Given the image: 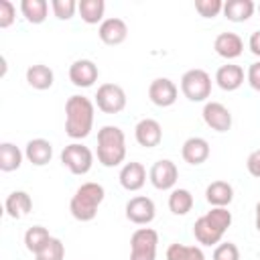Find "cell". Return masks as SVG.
Returning <instances> with one entry per match:
<instances>
[{
	"mask_svg": "<svg viewBox=\"0 0 260 260\" xmlns=\"http://www.w3.org/2000/svg\"><path fill=\"white\" fill-rule=\"evenodd\" d=\"M16 18V8L10 0H0V28H8Z\"/></svg>",
	"mask_w": 260,
	"mask_h": 260,
	"instance_id": "d590c367",
	"label": "cell"
},
{
	"mask_svg": "<svg viewBox=\"0 0 260 260\" xmlns=\"http://www.w3.org/2000/svg\"><path fill=\"white\" fill-rule=\"evenodd\" d=\"M158 234L152 228H138L130 238V260H154Z\"/></svg>",
	"mask_w": 260,
	"mask_h": 260,
	"instance_id": "5b68a950",
	"label": "cell"
},
{
	"mask_svg": "<svg viewBox=\"0 0 260 260\" xmlns=\"http://www.w3.org/2000/svg\"><path fill=\"white\" fill-rule=\"evenodd\" d=\"M55 81V73L51 67L43 65V63H37V65H30L26 69V83L32 87V89H49Z\"/></svg>",
	"mask_w": 260,
	"mask_h": 260,
	"instance_id": "603a6c76",
	"label": "cell"
},
{
	"mask_svg": "<svg viewBox=\"0 0 260 260\" xmlns=\"http://www.w3.org/2000/svg\"><path fill=\"white\" fill-rule=\"evenodd\" d=\"M134 138L144 148H154L162 140V128L154 118H142L134 126Z\"/></svg>",
	"mask_w": 260,
	"mask_h": 260,
	"instance_id": "4fadbf2b",
	"label": "cell"
},
{
	"mask_svg": "<svg viewBox=\"0 0 260 260\" xmlns=\"http://www.w3.org/2000/svg\"><path fill=\"white\" fill-rule=\"evenodd\" d=\"M169 209L175 215H187L193 209V195L189 189H173L169 195Z\"/></svg>",
	"mask_w": 260,
	"mask_h": 260,
	"instance_id": "83f0119b",
	"label": "cell"
},
{
	"mask_svg": "<svg viewBox=\"0 0 260 260\" xmlns=\"http://www.w3.org/2000/svg\"><path fill=\"white\" fill-rule=\"evenodd\" d=\"M213 225H217L221 232H225L230 225H232V211H228V207H211L207 213H205Z\"/></svg>",
	"mask_w": 260,
	"mask_h": 260,
	"instance_id": "836d02e7",
	"label": "cell"
},
{
	"mask_svg": "<svg viewBox=\"0 0 260 260\" xmlns=\"http://www.w3.org/2000/svg\"><path fill=\"white\" fill-rule=\"evenodd\" d=\"M225 232H221L217 225H213V221L207 215H201L195 223H193V236L201 246H215L221 242Z\"/></svg>",
	"mask_w": 260,
	"mask_h": 260,
	"instance_id": "e0dca14e",
	"label": "cell"
},
{
	"mask_svg": "<svg viewBox=\"0 0 260 260\" xmlns=\"http://www.w3.org/2000/svg\"><path fill=\"white\" fill-rule=\"evenodd\" d=\"M181 91L189 102H205L211 95V77L205 69H189L181 77Z\"/></svg>",
	"mask_w": 260,
	"mask_h": 260,
	"instance_id": "277c9868",
	"label": "cell"
},
{
	"mask_svg": "<svg viewBox=\"0 0 260 260\" xmlns=\"http://www.w3.org/2000/svg\"><path fill=\"white\" fill-rule=\"evenodd\" d=\"M181 156L189 165H201L209 158V142L201 136H191L181 146Z\"/></svg>",
	"mask_w": 260,
	"mask_h": 260,
	"instance_id": "9a60e30c",
	"label": "cell"
},
{
	"mask_svg": "<svg viewBox=\"0 0 260 260\" xmlns=\"http://www.w3.org/2000/svg\"><path fill=\"white\" fill-rule=\"evenodd\" d=\"M126 158V136L118 126H102L98 130V162L118 167Z\"/></svg>",
	"mask_w": 260,
	"mask_h": 260,
	"instance_id": "3957f363",
	"label": "cell"
},
{
	"mask_svg": "<svg viewBox=\"0 0 260 260\" xmlns=\"http://www.w3.org/2000/svg\"><path fill=\"white\" fill-rule=\"evenodd\" d=\"M22 156H24V152L16 144L2 142L0 144V171H4V173L16 171L22 165Z\"/></svg>",
	"mask_w": 260,
	"mask_h": 260,
	"instance_id": "484cf974",
	"label": "cell"
},
{
	"mask_svg": "<svg viewBox=\"0 0 260 260\" xmlns=\"http://www.w3.org/2000/svg\"><path fill=\"white\" fill-rule=\"evenodd\" d=\"M124 211H126L128 221H132L136 225H148L156 215L154 201L150 197H146V195H136V197L128 199Z\"/></svg>",
	"mask_w": 260,
	"mask_h": 260,
	"instance_id": "9c48e42d",
	"label": "cell"
},
{
	"mask_svg": "<svg viewBox=\"0 0 260 260\" xmlns=\"http://www.w3.org/2000/svg\"><path fill=\"white\" fill-rule=\"evenodd\" d=\"M195 10L203 18H213L223 10V2L221 0H195Z\"/></svg>",
	"mask_w": 260,
	"mask_h": 260,
	"instance_id": "d6a6232c",
	"label": "cell"
},
{
	"mask_svg": "<svg viewBox=\"0 0 260 260\" xmlns=\"http://www.w3.org/2000/svg\"><path fill=\"white\" fill-rule=\"evenodd\" d=\"M205 199L211 207H228L234 199V187L228 181H213L205 189Z\"/></svg>",
	"mask_w": 260,
	"mask_h": 260,
	"instance_id": "44dd1931",
	"label": "cell"
},
{
	"mask_svg": "<svg viewBox=\"0 0 260 260\" xmlns=\"http://www.w3.org/2000/svg\"><path fill=\"white\" fill-rule=\"evenodd\" d=\"M254 223H256V230L260 232V201L256 203V219H254Z\"/></svg>",
	"mask_w": 260,
	"mask_h": 260,
	"instance_id": "ab89813d",
	"label": "cell"
},
{
	"mask_svg": "<svg viewBox=\"0 0 260 260\" xmlns=\"http://www.w3.org/2000/svg\"><path fill=\"white\" fill-rule=\"evenodd\" d=\"M98 65L91 59H77L69 65V79L75 87H91L98 81Z\"/></svg>",
	"mask_w": 260,
	"mask_h": 260,
	"instance_id": "7c38bea8",
	"label": "cell"
},
{
	"mask_svg": "<svg viewBox=\"0 0 260 260\" xmlns=\"http://www.w3.org/2000/svg\"><path fill=\"white\" fill-rule=\"evenodd\" d=\"M37 260H63L65 258V246L59 238H51L37 254H35Z\"/></svg>",
	"mask_w": 260,
	"mask_h": 260,
	"instance_id": "4dcf8cb0",
	"label": "cell"
},
{
	"mask_svg": "<svg viewBox=\"0 0 260 260\" xmlns=\"http://www.w3.org/2000/svg\"><path fill=\"white\" fill-rule=\"evenodd\" d=\"M213 49L223 59H236L244 51V41L236 32H219L213 41Z\"/></svg>",
	"mask_w": 260,
	"mask_h": 260,
	"instance_id": "ac0fdd59",
	"label": "cell"
},
{
	"mask_svg": "<svg viewBox=\"0 0 260 260\" xmlns=\"http://www.w3.org/2000/svg\"><path fill=\"white\" fill-rule=\"evenodd\" d=\"M177 95H179V89H177L175 81H171L169 77H156L148 85V98L158 108L173 106L177 102Z\"/></svg>",
	"mask_w": 260,
	"mask_h": 260,
	"instance_id": "30bf717a",
	"label": "cell"
},
{
	"mask_svg": "<svg viewBox=\"0 0 260 260\" xmlns=\"http://www.w3.org/2000/svg\"><path fill=\"white\" fill-rule=\"evenodd\" d=\"M248 47H250V51H252L256 57H260V30H254V32L250 35Z\"/></svg>",
	"mask_w": 260,
	"mask_h": 260,
	"instance_id": "f35d334b",
	"label": "cell"
},
{
	"mask_svg": "<svg viewBox=\"0 0 260 260\" xmlns=\"http://www.w3.org/2000/svg\"><path fill=\"white\" fill-rule=\"evenodd\" d=\"M213 260H240V250L234 242H221L213 250Z\"/></svg>",
	"mask_w": 260,
	"mask_h": 260,
	"instance_id": "e575fe53",
	"label": "cell"
},
{
	"mask_svg": "<svg viewBox=\"0 0 260 260\" xmlns=\"http://www.w3.org/2000/svg\"><path fill=\"white\" fill-rule=\"evenodd\" d=\"M95 106L104 114H120L126 108V93L118 83H102L95 93Z\"/></svg>",
	"mask_w": 260,
	"mask_h": 260,
	"instance_id": "52a82bcc",
	"label": "cell"
},
{
	"mask_svg": "<svg viewBox=\"0 0 260 260\" xmlns=\"http://www.w3.org/2000/svg\"><path fill=\"white\" fill-rule=\"evenodd\" d=\"M215 83L223 91H236L244 83V69L234 63H225L215 71Z\"/></svg>",
	"mask_w": 260,
	"mask_h": 260,
	"instance_id": "d6986e66",
	"label": "cell"
},
{
	"mask_svg": "<svg viewBox=\"0 0 260 260\" xmlns=\"http://www.w3.org/2000/svg\"><path fill=\"white\" fill-rule=\"evenodd\" d=\"M24 156L35 167H43L53 158V144L45 138H32L24 146Z\"/></svg>",
	"mask_w": 260,
	"mask_h": 260,
	"instance_id": "ffe728a7",
	"label": "cell"
},
{
	"mask_svg": "<svg viewBox=\"0 0 260 260\" xmlns=\"http://www.w3.org/2000/svg\"><path fill=\"white\" fill-rule=\"evenodd\" d=\"M201 114L203 122L215 132H228L232 128V112L219 102H207Z\"/></svg>",
	"mask_w": 260,
	"mask_h": 260,
	"instance_id": "8fae6325",
	"label": "cell"
},
{
	"mask_svg": "<svg viewBox=\"0 0 260 260\" xmlns=\"http://www.w3.org/2000/svg\"><path fill=\"white\" fill-rule=\"evenodd\" d=\"M20 12L30 24H41L47 18L49 2L47 0H22L20 2Z\"/></svg>",
	"mask_w": 260,
	"mask_h": 260,
	"instance_id": "4316f807",
	"label": "cell"
},
{
	"mask_svg": "<svg viewBox=\"0 0 260 260\" xmlns=\"http://www.w3.org/2000/svg\"><path fill=\"white\" fill-rule=\"evenodd\" d=\"M77 10L83 22L87 24H102L104 22V12H106V2L104 0H81L77 2Z\"/></svg>",
	"mask_w": 260,
	"mask_h": 260,
	"instance_id": "d4e9b609",
	"label": "cell"
},
{
	"mask_svg": "<svg viewBox=\"0 0 260 260\" xmlns=\"http://www.w3.org/2000/svg\"><path fill=\"white\" fill-rule=\"evenodd\" d=\"M258 12H260V4H258Z\"/></svg>",
	"mask_w": 260,
	"mask_h": 260,
	"instance_id": "60d3db41",
	"label": "cell"
},
{
	"mask_svg": "<svg viewBox=\"0 0 260 260\" xmlns=\"http://www.w3.org/2000/svg\"><path fill=\"white\" fill-rule=\"evenodd\" d=\"M4 209H6L8 217L20 219L32 209V199L26 191H12L4 201Z\"/></svg>",
	"mask_w": 260,
	"mask_h": 260,
	"instance_id": "7402d4cb",
	"label": "cell"
},
{
	"mask_svg": "<svg viewBox=\"0 0 260 260\" xmlns=\"http://www.w3.org/2000/svg\"><path fill=\"white\" fill-rule=\"evenodd\" d=\"M120 185L126 189V191H138L144 187L146 183V169L142 162H136V160H130L126 162L122 169H120Z\"/></svg>",
	"mask_w": 260,
	"mask_h": 260,
	"instance_id": "2e32d148",
	"label": "cell"
},
{
	"mask_svg": "<svg viewBox=\"0 0 260 260\" xmlns=\"http://www.w3.org/2000/svg\"><path fill=\"white\" fill-rule=\"evenodd\" d=\"M256 6L252 0H228L223 2V16L232 22H244L254 14Z\"/></svg>",
	"mask_w": 260,
	"mask_h": 260,
	"instance_id": "cb8c5ba5",
	"label": "cell"
},
{
	"mask_svg": "<svg viewBox=\"0 0 260 260\" xmlns=\"http://www.w3.org/2000/svg\"><path fill=\"white\" fill-rule=\"evenodd\" d=\"M93 102L85 95H71L65 102V132L73 140L89 136L93 128Z\"/></svg>",
	"mask_w": 260,
	"mask_h": 260,
	"instance_id": "6da1fadb",
	"label": "cell"
},
{
	"mask_svg": "<svg viewBox=\"0 0 260 260\" xmlns=\"http://www.w3.org/2000/svg\"><path fill=\"white\" fill-rule=\"evenodd\" d=\"M106 197V189L100 183L87 181L77 187L69 201V211L77 221H91L98 213V207L102 205Z\"/></svg>",
	"mask_w": 260,
	"mask_h": 260,
	"instance_id": "7a4b0ae2",
	"label": "cell"
},
{
	"mask_svg": "<svg viewBox=\"0 0 260 260\" xmlns=\"http://www.w3.org/2000/svg\"><path fill=\"white\" fill-rule=\"evenodd\" d=\"M51 8L59 20H69L77 10V2L75 0H51Z\"/></svg>",
	"mask_w": 260,
	"mask_h": 260,
	"instance_id": "1f68e13d",
	"label": "cell"
},
{
	"mask_svg": "<svg viewBox=\"0 0 260 260\" xmlns=\"http://www.w3.org/2000/svg\"><path fill=\"white\" fill-rule=\"evenodd\" d=\"M61 162L63 167L69 169V173L73 175H85L91 171V165H93V152L79 144V142H71L67 144L63 150H61Z\"/></svg>",
	"mask_w": 260,
	"mask_h": 260,
	"instance_id": "8992f818",
	"label": "cell"
},
{
	"mask_svg": "<svg viewBox=\"0 0 260 260\" xmlns=\"http://www.w3.org/2000/svg\"><path fill=\"white\" fill-rule=\"evenodd\" d=\"M246 169H248V173H250L252 177L260 179V148L250 152V156H248V160H246Z\"/></svg>",
	"mask_w": 260,
	"mask_h": 260,
	"instance_id": "74e56055",
	"label": "cell"
},
{
	"mask_svg": "<svg viewBox=\"0 0 260 260\" xmlns=\"http://www.w3.org/2000/svg\"><path fill=\"white\" fill-rule=\"evenodd\" d=\"M98 35H100L102 43L114 47V45H120V43L126 41L128 24L122 18H118V16H110V18H104V22L98 28Z\"/></svg>",
	"mask_w": 260,
	"mask_h": 260,
	"instance_id": "5bb4252c",
	"label": "cell"
},
{
	"mask_svg": "<svg viewBox=\"0 0 260 260\" xmlns=\"http://www.w3.org/2000/svg\"><path fill=\"white\" fill-rule=\"evenodd\" d=\"M148 179H150V183H152L154 189H158V191H169V189L175 187V183H177V179H179V169H177V165H175L173 160L160 158V160H156V162L150 167Z\"/></svg>",
	"mask_w": 260,
	"mask_h": 260,
	"instance_id": "ba28073f",
	"label": "cell"
},
{
	"mask_svg": "<svg viewBox=\"0 0 260 260\" xmlns=\"http://www.w3.org/2000/svg\"><path fill=\"white\" fill-rule=\"evenodd\" d=\"M51 238H53V236L49 234L47 228H43V225H32V228H28V230L24 232V246H26L28 252L37 254Z\"/></svg>",
	"mask_w": 260,
	"mask_h": 260,
	"instance_id": "f546056e",
	"label": "cell"
},
{
	"mask_svg": "<svg viewBox=\"0 0 260 260\" xmlns=\"http://www.w3.org/2000/svg\"><path fill=\"white\" fill-rule=\"evenodd\" d=\"M167 260H205V254L199 246H185L175 242L167 248Z\"/></svg>",
	"mask_w": 260,
	"mask_h": 260,
	"instance_id": "f1b7e54d",
	"label": "cell"
},
{
	"mask_svg": "<svg viewBox=\"0 0 260 260\" xmlns=\"http://www.w3.org/2000/svg\"><path fill=\"white\" fill-rule=\"evenodd\" d=\"M246 79L254 91H260V61L250 63V67L246 71Z\"/></svg>",
	"mask_w": 260,
	"mask_h": 260,
	"instance_id": "8d00e7d4",
	"label": "cell"
}]
</instances>
